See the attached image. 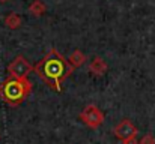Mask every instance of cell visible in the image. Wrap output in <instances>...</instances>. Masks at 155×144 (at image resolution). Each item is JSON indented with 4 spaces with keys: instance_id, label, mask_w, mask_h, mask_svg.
<instances>
[{
    "instance_id": "cell-1",
    "label": "cell",
    "mask_w": 155,
    "mask_h": 144,
    "mask_svg": "<svg viewBox=\"0 0 155 144\" xmlns=\"http://www.w3.org/2000/svg\"><path fill=\"white\" fill-rule=\"evenodd\" d=\"M33 71L42 78V81L47 86L60 92L62 83L72 72V66L69 65L68 59H65L56 48H53L39 63H36Z\"/></svg>"
},
{
    "instance_id": "cell-2",
    "label": "cell",
    "mask_w": 155,
    "mask_h": 144,
    "mask_svg": "<svg viewBox=\"0 0 155 144\" xmlns=\"http://www.w3.org/2000/svg\"><path fill=\"white\" fill-rule=\"evenodd\" d=\"M30 92H32V83L29 81V78L27 80L8 78L5 83L0 84V98L14 107L21 105V102L30 95Z\"/></svg>"
},
{
    "instance_id": "cell-3",
    "label": "cell",
    "mask_w": 155,
    "mask_h": 144,
    "mask_svg": "<svg viewBox=\"0 0 155 144\" xmlns=\"http://www.w3.org/2000/svg\"><path fill=\"white\" fill-rule=\"evenodd\" d=\"M32 71H33V66L23 56H17L8 66L9 77L15 78V80H27V77Z\"/></svg>"
},
{
    "instance_id": "cell-4",
    "label": "cell",
    "mask_w": 155,
    "mask_h": 144,
    "mask_svg": "<svg viewBox=\"0 0 155 144\" xmlns=\"http://www.w3.org/2000/svg\"><path fill=\"white\" fill-rule=\"evenodd\" d=\"M80 120L89 128H98L104 123L105 117H104V113L97 105H87L80 113Z\"/></svg>"
},
{
    "instance_id": "cell-5",
    "label": "cell",
    "mask_w": 155,
    "mask_h": 144,
    "mask_svg": "<svg viewBox=\"0 0 155 144\" xmlns=\"http://www.w3.org/2000/svg\"><path fill=\"white\" fill-rule=\"evenodd\" d=\"M113 132H114L116 138H119V140L124 143V141H127V140H130V138H134V137L137 135V128H136L128 119H124L122 122H119V123L114 126Z\"/></svg>"
},
{
    "instance_id": "cell-6",
    "label": "cell",
    "mask_w": 155,
    "mask_h": 144,
    "mask_svg": "<svg viewBox=\"0 0 155 144\" xmlns=\"http://www.w3.org/2000/svg\"><path fill=\"white\" fill-rule=\"evenodd\" d=\"M89 71L94 75H104L105 71H107V63L104 62V59H101V57H95L91 62V65H89Z\"/></svg>"
},
{
    "instance_id": "cell-7",
    "label": "cell",
    "mask_w": 155,
    "mask_h": 144,
    "mask_svg": "<svg viewBox=\"0 0 155 144\" xmlns=\"http://www.w3.org/2000/svg\"><path fill=\"white\" fill-rule=\"evenodd\" d=\"M5 26L11 30H17L21 27V17L15 12H11L5 17Z\"/></svg>"
},
{
    "instance_id": "cell-8",
    "label": "cell",
    "mask_w": 155,
    "mask_h": 144,
    "mask_svg": "<svg viewBox=\"0 0 155 144\" xmlns=\"http://www.w3.org/2000/svg\"><path fill=\"white\" fill-rule=\"evenodd\" d=\"M68 62H69V65L72 66V69H75V68H80V66L86 62V56H84L80 50H75V51L68 57Z\"/></svg>"
},
{
    "instance_id": "cell-9",
    "label": "cell",
    "mask_w": 155,
    "mask_h": 144,
    "mask_svg": "<svg viewBox=\"0 0 155 144\" xmlns=\"http://www.w3.org/2000/svg\"><path fill=\"white\" fill-rule=\"evenodd\" d=\"M29 12H30L33 17H42V15L47 12V6H45L44 2H41V0H33L32 5L29 6Z\"/></svg>"
},
{
    "instance_id": "cell-10",
    "label": "cell",
    "mask_w": 155,
    "mask_h": 144,
    "mask_svg": "<svg viewBox=\"0 0 155 144\" xmlns=\"http://www.w3.org/2000/svg\"><path fill=\"white\" fill-rule=\"evenodd\" d=\"M139 144H155V137L152 134H145L142 140L139 141Z\"/></svg>"
},
{
    "instance_id": "cell-11",
    "label": "cell",
    "mask_w": 155,
    "mask_h": 144,
    "mask_svg": "<svg viewBox=\"0 0 155 144\" xmlns=\"http://www.w3.org/2000/svg\"><path fill=\"white\" fill-rule=\"evenodd\" d=\"M124 144H139V141H137V138L134 137V138H130V140L124 141Z\"/></svg>"
},
{
    "instance_id": "cell-12",
    "label": "cell",
    "mask_w": 155,
    "mask_h": 144,
    "mask_svg": "<svg viewBox=\"0 0 155 144\" xmlns=\"http://www.w3.org/2000/svg\"><path fill=\"white\" fill-rule=\"evenodd\" d=\"M0 2H2V3H3V2H8V0H0Z\"/></svg>"
}]
</instances>
